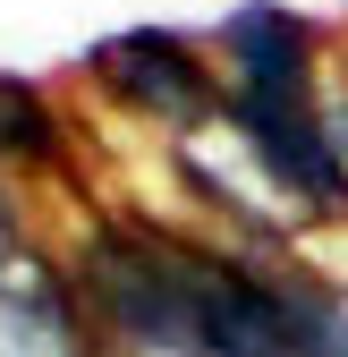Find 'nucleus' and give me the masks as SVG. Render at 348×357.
I'll return each instance as SVG.
<instances>
[{"instance_id":"3","label":"nucleus","mask_w":348,"mask_h":357,"mask_svg":"<svg viewBox=\"0 0 348 357\" xmlns=\"http://www.w3.org/2000/svg\"><path fill=\"white\" fill-rule=\"evenodd\" d=\"M212 60H221V85L315 94L323 85V34H315V17L280 9V0H238V9L212 26Z\"/></svg>"},{"instance_id":"5","label":"nucleus","mask_w":348,"mask_h":357,"mask_svg":"<svg viewBox=\"0 0 348 357\" xmlns=\"http://www.w3.org/2000/svg\"><path fill=\"white\" fill-rule=\"evenodd\" d=\"M26 247H34V238H26V204H17V188H9V178H0V273H9Z\"/></svg>"},{"instance_id":"2","label":"nucleus","mask_w":348,"mask_h":357,"mask_svg":"<svg viewBox=\"0 0 348 357\" xmlns=\"http://www.w3.org/2000/svg\"><path fill=\"white\" fill-rule=\"evenodd\" d=\"M0 357H111L68 255H52L42 238L0 273Z\"/></svg>"},{"instance_id":"4","label":"nucleus","mask_w":348,"mask_h":357,"mask_svg":"<svg viewBox=\"0 0 348 357\" xmlns=\"http://www.w3.org/2000/svg\"><path fill=\"white\" fill-rule=\"evenodd\" d=\"M68 170V119L34 77H0V178Z\"/></svg>"},{"instance_id":"1","label":"nucleus","mask_w":348,"mask_h":357,"mask_svg":"<svg viewBox=\"0 0 348 357\" xmlns=\"http://www.w3.org/2000/svg\"><path fill=\"white\" fill-rule=\"evenodd\" d=\"M85 77L102 85V102L127 111V119H153L170 145L196 137V128L221 119V60L204 52L196 34H170V26H127V34H102L85 52Z\"/></svg>"}]
</instances>
